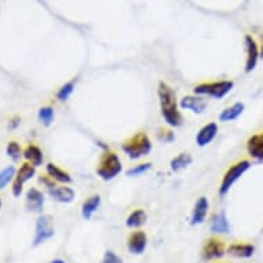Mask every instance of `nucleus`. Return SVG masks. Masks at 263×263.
I'll list each match as a JSON object with an SVG mask.
<instances>
[{"instance_id":"1","label":"nucleus","mask_w":263,"mask_h":263,"mask_svg":"<svg viewBox=\"0 0 263 263\" xmlns=\"http://www.w3.org/2000/svg\"><path fill=\"white\" fill-rule=\"evenodd\" d=\"M157 98H159L160 104V113H161L164 121L173 128L181 127L183 124V117H182V113L179 110L177 92L168 83L163 82V80L159 82Z\"/></svg>"},{"instance_id":"2","label":"nucleus","mask_w":263,"mask_h":263,"mask_svg":"<svg viewBox=\"0 0 263 263\" xmlns=\"http://www.w3.org/2000/svg\"><path fill=\"white\" fill-rule=\"evenodd\" d=\"M152 149H153V143L145 131H138L137 134L125 139L121 145V151L124 152L129 160L134 161L151 155Z\"/></svg>"},{"instance_id":"3","label":"nucleus","mask_w":263,"mask_h":263,"mask_svg":"<svg viewBox=\"0 0 263 263\" xmlns=\"http://www.w3.org/2000/svg\"><path fill=\"white\" fill-rule=\"evenodd\" d=\"M123 171V164L115 151L106 149L102 152L100 157V161L97 164L95 173L102 179V181H112L116 177H119Z\"/></svg>"},{"instance_id":"4","label":"nucleus","mask_w":263,"mask_h":263,"mask_svg":"<svg viewBox=\"0 0 263 263\" xmlns=\"http://www.w3.org/2000/svg\"><path fill=\"white\" fill-rule=\"evenodd\" d=\"M234 83L232 80H212L203 82L193 87V92L201 97H211L214 100H223L224 97L232 92Z\"/></svg>"},{"instance_id":"5","label":"nucleus","mask_w":263,"mask_h":263,"mask_svg":"<svg viewBox=\"0 0 263 263\" xmlns=\"http://www.w3.org/2000/svg\"><path fill=\"white\" fill-rule=\"evenodd\" d=\"M251 168V161L248 159H241L233 163L223 174V177L220 179L219 183V194L223 197L230 192L233 185L237 181H240L244 174Z\"/></svg>"},{"instance_id":"6","label":"nucleus","mask_w":263,"mask_h":263,"mask_svg":"<svg viewBox=\"0 0 263 263\" xmlns=\"http://www.w3.org/2000/svg\"><path fill=\"white\" fill-rule=\"evenodd\" d=\"M55 234V229H54V219L51 215H40L36 220L35 226V236H33V241L32 246L39 247L48 241L50 238L54 237Z\"/></svg>"},{"instance_id":"7","label":"nucleus","mask_w":263,"mask_h":263,"mask_svg":"<svg viewBox=\"0 0 263 263\" xmlns=\"http://www.w3.org/2000/svg\"><path fill=\"white\" fill-rule=\"evenodd\" d=\"M36 175V167L32 165L30 163L21 164V167L17 170L15 177H14L13 185H11V192H13L14 197H20L24 192V185L26 182L30 181L32 178Z\"/></svg>"},{"instance_id":"8","label":"nucleus","mask_w":263,"mask_h":263,"mask_svg":"<svg viewBox=\"0 0 263 263\" xmlns=\"http://www.w3.org/2000/svg\"><path fill=\"white\" fill-rule=\"evenodd\" d=\"M244 44H246L247 51L244 70H246V73H251L256 68L259 58H260V55H259V44L252 35H246V37H244Z\"/></svg>"},{"instance_id":"9","label":"nucleus","mask_w":263,"mask_h":263,"mask_svg":"<svg viewBox=\"0 0 263 263\" xmlns=\"http://www.w3.org/2000/svg\"><path fill=\"white\" fill-rule=\"evenodd\" d=\"M224 252H226V246L223 240L219 237H210L204 242L201 256L205 260H212V259L222 258Z\"/></svg>"},{"instance_id":"10","label":"nucleus","mask_w":263,"mask_h":263,"mask_svg":"<svg viewBox=\"0 0 263 263\" xmlns=\"http://www.w3.org/2000/svg\"><path fill=\"white\" fill-rule=\"evenodd\" d=\"M179 108L189 110L194 115H201L207 110L208 102L201 95H185L179 100Z\"/></svg>"},{"instance_id":"11","label":"nucleus","mask_w":263,"mask_h":263,"mask_svg":"<svg viewBox=\"0 0 263 263\" xmlns=\"http://www.w3.org/2000/svg\"><path fill=\"white\" fill-rule=\"evenodd\" d=\"M25 208L32 214H42L44 208V194L37 187H30L25 196Z\"/></svg>"},{"instance_id":"12","label":"nucleus","mask_w":263,"mask_h":263,"mask_svg":"<svg viewBox=\"0 0 263 263\" xmlns=\"http://www.w3.org/2000/svg\"><path fill=\"white\" fill-rule=\"evenodd\" d=\"M47 193L52 200L61 204H70L76 199V193L69 185H54L52 187H48Z\"/></svg>"},{"instance_id":"13","label":"nucleus","mask_w":263,"mask_h":263,"mask_svg":"<svg viewBox=\"0 0 263 263\" xmlns=\"http://www.w3.org/2000/svg\"><path fill=\"white\" fill-rule=\"evenodd\" d=\"M147 247V236L143 230L137 229L135 232L129 234L127 238V248L131 254L142 255L146 251Z\"/></svg>"},{"instance_id":"14","label":"nucleus","mask_w":263,"mask_h":263,"mask_svg":"<svg viewBox=\"0 0 263 263\" xmlns=\"http://www.w3.org/2000/svg\"><path fill=\"white\" fill-rule=\"evenodd\" d=\"M218 124L214 123V121H210L207 124H204L201 128L199 129V133L196 134V143H197V146L200 147H205L208 146L210 143L216 138V135H218Z\"/></svg>"},{"instance_id":"15","label":"nucleus","mask_w":263,"mask_h":263,"mask_svg":"<svg viewBox=\"0 0 263 263\" xmlns=\"http://www.w3.org/2000/svg\"><path fill=\"white\" fill-rule=\"evenodd\" d=\"M208 210H210V203H208L207 197H199L197 201L194 203V207L190 214V224H201L205 220L208 215Z\"/></svg>"},{"instance_id":"16","label":"nucleus","mask_w":263,"mask_h":263,"mask_svg":"<svg viewBox=\"0 0 263 263\" xmlns=\"http://www.w3.org/2000/svg\"><path fill=\"white\" fill-rule=\"evenodd\" d=\"M247 153L250 157L262 161L263 160V131L262 133H256V134L251 135L248 141H247Z\"/></svg>"},{"instance_id":"17","label":"nucleus","mask_w":263,"mask_h":263,"mask_svg":"<svg viewBox=\"0 0 263 263\" xmlns=\"http://www.w3.org/2000/svg\"><path fill=\"white\" fill-rule=\"evenodd\" d=\"M46 173L52 181H55L57 183H61V185H69L73 181L72 175L66 170L61 168L60 165L55 163H48L46 165Z\"/></svg>"},{"instance_id":"18","label":"nucleus","mask_w":263,"mask_h":263,"mask_svg":"<svg viewBox=\"0 0 263 263\" xmlns=\"http://www.w3.org/2000/svg\"><path fill=\"white\" fill-rule=\"evenodd\" d=\"M101 203H102L101 194H91L90 197H87V199L84 200V203L82 204L83 219L90 220L95 212L100 210Z\"/></svg>"},{"instance_id":"19","label":"nucleus","mask_w":263,"mask_h":263,"mask_svg":"<svg viewBox=\"0 0 263 263\" xmlns=\"http://www.w3.org/2000/svg\"><path fill=\"white\" fill-rule=\"evenodd\" d=\"M22 156H24V159H25L28 163H30L32 165H35V167H40L44 161L43 151H42L37 145H35V143H29V145L24 149Z\"/></svg>"},{"instance_id":"20","label":"nucleus","mask_w":263,"mask_h":263,"mask_svg":"<svg viewBox=\"0 0 263 263\" xmlns=\"http://www.w3.org/2000/svg\"><path fill=\"white\" fill-rule=\"evenodd\" d=\"M228 252L234 258H251L255 252V247L248 242H233L228 247Z\"/></svg>"},{"instance_id":"21","label":"nucleus","mask_w":263,"mask_h":263,"mask_svg":"<svg viewBox=\"0 0 263 263\" xmlns=\"http://www.w3.org/2000/svg\"><path fill=\"white\" fill-rule=\"evenodd\" d=\"M192 163H193V156L190 155L189 152H181L179 155L171 159L170 168H171L173 173H179V171H183L189 165H192Z\"/></svg>"},{"instance_id":"22","label":"nucleus","mask_w":263,"mask_h":263,"mask_svg":"<svg viewBox=\"0 0 263 263\" xmlns=\"http://www.w3.org/2000/svg\"><path fill=\"white\" fill-rule=\"evenodd\" d=\"M244 109H246V106H244L242 102H236V104L230 105V106L224 108L219 113V121H222V123H229V121L237 120L238 117L242 115V112H244Z\"/></svg>"},{"instance_id":"23","label":"nucleus","mask_w":263,"mask_h":263,"mask_svg":"<svg viewBox=\"0 0 263 263\" xmlns=\"http://www.w3.org/2000/svg\"><path fill=\"white\" fill-rule=\"evenodd\" d=\"M211 232L216 234H226L230 232V223L224 212H218L212 216L211 219Z\"/></svg>"},{"instance_id":"24","label":"nucleus","mask_w":263,"mask_h":263,"mask_svg":"<svg viewBox=\"0 0 263 263\" xmlns=\"http://www.w3.org/2000/svg\"><path fill=\"white\" fill-rule=\"evenodd\" d=\"M147 214L143 208H135L134 211L131 212L127 219H125V226L128 229H139L141 226L146 223Z\"/></svg>"},{"instance_id":"25","label":"nucleus","mask_w":263,"mask_h":263,"mask_svg":"<svg viewBox=\"0 0 263 263\" xmlns=\"http://www.w3.org/2000/svg\"><path fill=\"white\" fill-rule=\"evenodd\" d=\"M76 82H78V78L72 79L69 82H66L65 84L58 88L57 91V100L60 101V102H64V101H68L70 98V95L73 94L74 91V87H76Z\"/></svg>"},{"instance_id":"26","label":"nucleus","mask_w":263,"mask_h":263,"mask_svg":"<svg viewBox=\"0 0 263 263\" xmlns=\"http://www.w3.org/2000/svg\"><path fill=\"white\" fill-rule=\"evenodd\" d=\"M37 117H39V121L42 124L46 125V127H50L54 123L55 113H54V109L51 106H43V108L39 109Z\"/></svg>"},{"instance_id":"27","label":"nucleus","mask_w":263,"mask_h":263,"mask_svg":"<svg viewBox=\"0 0 263 263\" xmlns=\"http://www.w3.org/2000/svg\"><path fill=\"white\" fill-rule=\"evenodd\" d=\"M15 173H17V170L14 165H9L3 171H0V190H3L10 182L14 181Z\"/></svg>"},{"instance_id":"28","label":"nucleus","mask_w":263,"mask_h":263,"mask_svg":"<svg viewBox=\"0 0 263 263\" xmlns=\"http://www.w3.org/2000/svg\"><path fill=\"white\" fill-rule=\"evenodd\" d=\"M6 153H7V156H9L10 159L14 160V161H18V160L21 159L24 151H22L21 146H20V143H18L17 141H10V142L7 143V146H6Z\"/></svg>"},{"instance_id":"29","label":"nucleus","mask_w":263,"mask_h":263,"mask_svg":"<svg viewBox=\"0 0 263 263\" xmlns=\"http://www.w3.org/2000/svg\"><path fill=\"white\" fill-rule=\"evenodd\" d=\"M152 164L151 163H139L137 165H133L131 168L127 170V173L125 175L127 177H139V175H142V174H146L149 170H151Z\"/></svg>"},{"instance_id":"30","label":"nucleus","mask_w":263,"mask_h":263,"mask_svg":"<svg viewBox=\"0 0 263 263\" xmlns=\"http://www.w3.org/2000/svg\"><path fill=\"white\" fill-rule=\"evenodd\" d=\"M156 135H157V139L164 143H171L175 139V134L173 133V129L164 128V127H160Z\"/></svg>"},{"instance_id":"31","label":"nucleus","mask_w":263,"mask_h":263,"mask_svg":"<svg viewBox=\"0 0 263 263\" xmlns=\"http://www.w3.org/2000/svg\"><path fill=\"white\" fill-rule=\"evenodd\" d=\"M100 263H123V259L113 251H106Z\"/></svg>"},{"instance_id":"32","label":"nucleus","mask_w":263,"mask_h":263,"mask_svg":"<svg viewBox=\"0 0 263 263\" xmlns=\"http://www.w3.org/2000/svg\"><path fill=\"white\" fill-rule=\"evenodd\" d=\"M20 124H21V117L20 116L11 117V120H10V128L15 129Z\"/></svg>"},{"instance_id":"33","label":"nucleus","mask_w":263,"mask_h":263,"mask_svg":"<svg viewBox=\"0 0 263 263\" xmlns=\"http://www.w3.org/2000/svg\"><path fill=\"white\" fill-rule=\"evenodd\" d=\"M259 55H260V58H263V36H262V42H260V44H259Z\"/></svg>"},{"instance_id":"34","label":"nucleus","mask_w":263,"mask_h":263,"mask_svg":"<svg viewBox=\"0 0 263 263\" xmlns=\"http://www.w3.org/2000/svg\"><path fill=\"white\" fill-rule=\"evenodd\" d=\"M50 263H66V262H65L64 259L57 258V259H52V260H51V262H50Z\"/></svg>"},{"instance_id":"35","label":"nucleus","mask_w":263,"mask_h":263,"mask_svg":"<svg viewBox=\"0 0 263 263\" xmlns=\"http://www.w3.org/2000/svg\"><path fill=\"white\" fill-rule=\"evenodd\" d=\"M0 207H2V199H0Z\"/></svg>"}]
</instances>
